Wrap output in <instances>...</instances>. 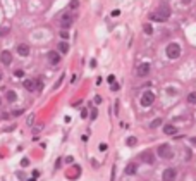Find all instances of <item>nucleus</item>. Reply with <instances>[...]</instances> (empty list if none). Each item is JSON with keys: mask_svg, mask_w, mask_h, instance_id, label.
Returning <instances> with one entry per match:
<instances>
[{"mask_svg": "<svg viewBox=\"0 0 196 181\" xmlns=\"http://www.w3.org/2000/svg\"><path fill=\"white\" fill-rule=\"evenodd\" d=\"M169 17H170V9L167 5H160L158 10L155 14H152V19H155V21H167Z\"/></svg>", "mask_w": 196, "mask_h": 181, "instance_id": "1", "label": "nucleus"}, {"mask_svg": "<svg viewBox=\"0 0 196 181\" xmlns=\"http://www.w3.org/2000/svg\"><path fill=\"white\" fill-rule=\"evenodd\" d=\"M157 154H158L162 159H172V157H174V152H172L170 145H167V143L160 145V147L157 148Z\"/></svg>", "mask_w": 196, "mask_h": 181, "instance_id": "2", "label": "nucleus"}, {"mask_svg": "<svg viewBox=\"0 0 196 181\" xmlns=\"http://www.w3.org/2000/svg\"><path fill=\"white\" fill-rule=\"evenodd\" d=\"M181 55V47L177 43H169L167 45V57L169 59H177Z\"/></svg>", "mask_w": 196, "mask_h": 181, "instance_id": "3", "label": "nucleus"}, {"mask_svg": "<svg viewBox=\"0 0 196 181\" xmlns=\"http://www.w3.org/2000/svg\"><path fill=\"white\" fill-rule=\"evenodd\" d=\"M153 102H155V93L153 92H145L143 97H141V105L143 107H150Z\"/></svg>", "mask_w": 196, "mask_h": 181, "instance_id": "4", "label": "nucleus"}, {"mask_svg": "<svg viewBox=\"0 0 196 181\" xmlns=\"http://www.w3.org/2000/svg\"><path fill=\"white\" fill-rule=\"evenodd\" d=\"M176 178H177V171L174 167H167L164 171V174H162V180L164 181H176Z\"/></svg>", "mask_w": 196, "mask_h": 181, "instance_id": "5", "label": "nucleus"}, {"mask_svg": "<svg viewBox=\"0 0 196 181\" xmlns=\"http://www.w3.org/2000/svg\"><path fill=\"white\" fill-rule=\"evenodd\" d=\"M72 21H74V17L71 16V14H62V17H60V24H62V28L65 29V28H69L71 24H72Z\"/></svg>", "mask_w": 196, "mask_h": 181, "instance_id": "6", "label": "nucleus"}, {"mask_svg": "<svg viewBox=\"0 0 196 181\" xmlns=\"http://www.w3.org/2000/svg\"><path fill=\"white\" fill-rule=\"evenodd\" d=\"M0 62H2L3 66H9V64L12 62V52H9V50H3V52L0 54Z\"/></svg>", "mask_w": 196, "mask_h": 181, "instance_id": "7", "label": "nucleus"}, {"mask_svg": "<svg viewBox=\"0 0 196 181\" xmlns=\"http://www.w3.org/2000/svg\"><path fill=\"white\" fill-rule=\"evenodd\" d=\"M15 52H17L21 57H28V55H29V47H28L26 43H19L17 48H15Z\"/></svg>", "mask_w": 196, "mask_h": 181, "instance_id": "8", "label": "nucleus"}, {"mask_svg": "<svg viewBox=\"0 0 196 181\" xmlns=\"http://www.w3.org/2000/svg\"><path fill=\"white\" fill-rule=\"evenodd\" d=\"M148 73H150V64L148 62H143L139 67H138V76H148Z\"/></svg>", "mask_w": 196, "mask_h": 181, "instance_id": "9", "label": "nucleus"}, {"mask_svg": "<svg viewBox=\"0 0 196 181\" xmlns=\"http://www.w3.org/2000/svg\"><path fill=\"white\" fill-rule=\"evenodd\" d=\"M22 85H24V88H26L28 92H34V90H36V81H34V79H24Z\"/></svg>", "mask_w": 196, "mask_h": 181, "instance_id": "10", "label": "nucleus"}, {"mask_svg": "<svg viewBox=\"0 0 196 181\" xmlns=\"http://www.w3.org/2000/svg\"><path fill=\"white\" fill-rule=\"evenodd\" d=\"M141 161H143V162H146V164H153V162H155L153 154H152V152H148V150L141 154Z\"/></svg>", "mask_w": 196, "mask_h": 181, "instance_id": "11", "label": "nucleus"}, {"mask_svg": "<svg viewBox=\"0 0 196 181\" xmlns=\"http://www.w3.org/2000/svg\"><path fill=\"white\" fill-rule=\"evenodd\" d=\"M48 60H50L52 64H59V62H60V54H59V52H53V50L48 52Z\"/></svg>", "mask_w": 196, "mask_h": 181, "instance_id": "12", "label": "nucleus"}, {"mask_svg": "<svg viewBox=\"0 0 196 181\" xmlns=\"http://www.w3.org/2000/svg\"><path fill=\"white\" fill-rule=\"evenodd\" d=\"M164 133H165V135H176V133H177V128L172 126V124H165V126H164Z\"/></svg>", "mask_w": 196, "mask_h": 181, "instance_id": "13", "label": "nucleus"}, {"mask_svg": "<svg viewBox=\"0 0 196 181\" xmlns=\"http://www.w3.org/2000/svg\"><path fill=\"white\" fill-rule=\"evenodd\" d=\"M67 52H69L67 41H60V43H59V54H67Z\"/></svg>", "mask_w": 196, "mask_h": 181, "instance_id": "14", "label": "nucleus"}, {"mask_svg": "<svg viewBox=\"0 0 196 181\" xmlns=\"http://www.w3.org/2000/svg\"><path fill=\"white\" fill-rule=\"evenodd\" d=\"M7 100H9V102H15V100H17L15 92H7Z\"/></svg>", "mask_w": 196, "mask_h": 181, "instance_id": "15", "label": "nucleus"}, {"mask_svg": "<svg viewBox=\"0 0 196 181\" xmlns=\"http://www.w3.org/2000/svg\"><path fill=\"white\" fill-rule=\"evenodd\" d=\"M134 173H136V166H134V164H129V166L126 167V174L129 176V174H134Z\"/></svg>", "mask_w": 196, "mask_h": 181, "instance_id": "16", "label": "nucleus"}, {"mask_svg": "<svg viewBox=\"0 0 196 181\" xmlns=\"http://www.w3.org/2000/svg\"><path fill=\"white\" fill-rule=\"evenodd\" d=\"M188 102H189V104H196V92H193V93L188 95Z\"/></svg>", "mask_w": 196, "mask_h": 181, "instance_id": "17", "label": "nucleus"}, {"mask_svg": "<svg viewBox=\"0 0 196 181\" xmlns=\"http://www.w3.org/2000/svg\"><path fill=\"white\" fill-rule=\"evenodd\" d=\"M160 124H162V119H160V117H157V119H153V123H152L150 126H152V128H158Z\"/></svg>", "mask_w": 196, "mask_h": 181, "instance_id": "18", "label": "nucleus"}, {"mask_svg": "<svg viewBox=\"0 0 196 181\" xmlns=\"http://www.w3.org/2000/svg\"><path fill=\"white\" fill-rule=\"evenodd\" d=\"M136 142H138V140H136V138H134V136H129V138H127V140H126V143H127V145H129V147H133V145H136Z\"/></svg>", "mask_w": 196, "mask_h": 181, "instance_id": "19", "label": "nucleus"}, {"mask_svg": "<svg viewBox=\"0 0 196 181\" xmlns=\"http://www.w3.org/2000/svg\"><path fill=\"white\" fill-rule=\"evenodd\" d=\"M145 33H146V35H152V33H153V28H152L150 24H145Z\"/></svg>", "mask_w": 196, "mask_h": 181, "instance_id": "20", "label": "nucleus"}, {"mask_svg": "<svg viewBox=\"0 0 196 181\" xmlns=\"http://www.w3.org/2000/svg\"><path fill=\"white\" fill-rule=\"evenodd\" d=\"M77 7H79V2L77 0H72L71 2V9H77Z\"/></svg>", "mask_w": 196, "mask_h": 181, "instance_id": "21", "label": "nucleus"}, {"mask_svg": "<svg viewBox=\"0 0 196 181\" xmlns=\"http://www.w3.org/2000/svg\"><path fill=\"white\" fill-rule=\"evenodd\" d=\"M60 38H64V40H65V38H69V33H67L65 29H62V31H60Z\"/></svg>", "mask_w": 196, "mask_h": 181, "instance_id": "22", "label": "nucleus"}, {"mask_svg": "<svg viewBox=\"0 0 196 181\" xmlns=\"http://www.w3.org/2000/svg\"><path fill=\"white\" fill-rule=\"evenodd\" d=\"M98 150H100V152H105V150H107V143H100Z\"/></svg>", "mask_w": 196, "mask_h": 181, "instance_id": "23", "label": "nucleus"}, {"mask_svg": "<svg viewBox=\"0 0 196 181\" xmlns=\"http://www.w3.org/2000/svg\"><path fill=\"white\" fill-rule=\"evenodd\" d=\"M96 116H98V112H96V109H93V110H91V119L95 121V119H96Z\"/></svg>", "mask_w": 196, "mask_h": 181, "instance_id": "24", "label": "nucleus"}, {"mask_svg": "<svg viewBox=\"0 0 196 181\" xmlns=\"http://www.w3.org/2000/svg\"><path fill=\"white\" fill-rule=\"evenodd\" d=\"M21 166H22V167L29 166V161H28V159H22V161H21Z\"/></svg>", "mask_w": 196, "mask_h": 181, "instance_id": "25", "label": "nucleus"}, {"mask_svg": "<svg viewBox=\"0 0 196 181\" xmlns=\"http://www.w3.org/2000/svg\"><path fill=\"white\" fill-rule=\"evenodd\" d=\"M15 76H17V78H22V76H24V73H22L21 69H17V71H15Z\"/></svg>", "mask_w": 196, "mask_h": 181, "instance_id": "26", "label": "nucleus"}, {"mask_svg": "<svg viewBox=\"0 0 196 181\" xmlns=\"http://www.w3.org/2000/svg\"><path fill=\"white\" fill-rule=\"evenodd\" d=\"M107 81H108L110 85H114V83H115V76H108V79H107Z\"/></svg>", "mask_w": 196, "mask_h": 181, "instance_id": "27", "label": "nucleus"}, {"mask_svg": "<svg viewBox=\"0 0 196 181\" xmlns=\"http://www.w3.org/2000/svg\"><path fill=\"white\" fill-rule=\"evenodd\" d=\"M43 88V83L41 81H36V90H41Z\"/></svg>", "mask_w": 196, "mask_h": 181, "instance_id": "28", "label": "nucleus"}, {"mask_svg": "<svg viewBox=\"0 0 196 181\" xmlns=\"http://www.w3.org/2000/svg\"><path fill=\"white\" fill-rule=\"evenodd\" d=\"M167 93H169V95H176V90H174V88H167Z\"/></svg>", "mask_w": 196, "mask_h": 181, "instance_id": "29", "label": "nucleus"}, {"mask_svg": "<svg viewBox=\"0 0 196 181\" xmlns=\"http://www.w3.org/2000/svg\"><path fill=\"white\" fill-rule=\"evenodd\" d=\"M9 33V29L7 28H3V29H0V35H7Z\"/></svg>", "mask_w": 196, "mask_h": 181, "instance_id": "30", "label": "nucleus"}, {"mask_svg": "<svg viewBox=\"0 0 196 181\" xmlns=\"http://www.w3.org/2000/svg\"><path fill=\"white\" fill-rule=\"evenodd\" d=\"M112 90H114V92H115V90H119V85H117V83H114V85H112Z\"/></svg>", "mask_w": 196, "mask_h": 181, "instance_id": "31", "label": "nucleus"}, {"mask_svg": "<svg viewBox=\"0 0 196 181\" xmlns=\"http://www.w3.org/2000/svg\"><path fill=\"white\" fill-rule=\"evenodd\" d=\"M81 116H83V117H86V116H88V110H86V109H83V112H81Z\"/></svg>", "mask_w": 196, "mask_h": 181, "instance_id": "32", "label": "nucleus"}, {"mask_svg": "<svg viewBox=\"0 0 196 181\" xmlns=\"http://www.w3.org/2000/svg\"><path fill=\"white\" fill-rule=\"evenodd\" d=\"M183 3H186V5H188V3H191V0H183Z\"/></svg>", "mask_w": 196, "mask_h": 181, "instance_id": "33", "label": "nucleus"}, {"mask_svg": "<svg viewBox=\"0 0 196 181\" xmlns=\"http://www.w3.org/2000/svg\"><path fill=\"white\" fill-rule=\"evenodd\" d=\"M0 81H2V74H0Z\"/></svg>", "mask_w": 196, "mask_h": 181, "instance_id": "34", "label": "nucleus"}, {"mask_svg": "<svg viewBox=\"0 0 196 181\" xmlns=\"http://www.w3.org/2000/svg\"><path fill=\"white\" fill-rule=\"evenodd\" d=\"M0 104H2V100H0Z\"/></svg>", "mask_w": 196, "mask_h": 181, "instance_id": "35", "label": "nucleus"}]
</instances>
